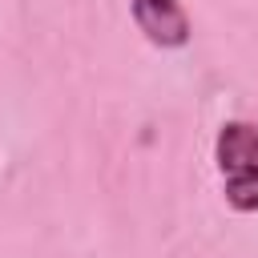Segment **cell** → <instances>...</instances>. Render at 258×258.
<instances>
[{
    "label": "cell",
    "mask_w": 258,
    "mask_h": 258,
    "mask_svg": "<svg viewBox=\"0 0 258 258\" xmlns=\"http://www.w3.org/2000/svg\"><path fill=\"white\" fill-rule=\"evenodd\" d=\"M214 161H218L230 210L254 214L258 210V125L226 121L214 141Z\"/></svg>",
    "instance_id": "obj_1"
},
{
    "label": "cell",
    "mask_w": 258,
    "mask_h": 258,
    "mask_svg": "<svg viewBox=\"0 0 258 258\" xmlns=\"http://www.w3.org/2000/svg\"><path fill=\"white\" fill-rule=\"evenodd\" d=\"M129 12L133 24L145 32V40L157 48H185L194 36L189 16L177 0H129Z\"/></svg>",
    "instance_id": "obj_2"
}]
</instances>
